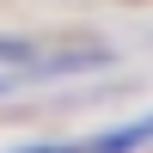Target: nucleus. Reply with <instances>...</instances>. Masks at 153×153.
Here are the masks:
<instances>
[{
  "label": "nucleus",
  "mask_w": 153,
  "mask_h": 153,
  "mask_svg": "<svg viewBox=\"0 0 153 153\" xmlns=\"http://www.w3.org/2000/svg\"><path fill=\"white\" fill-rule=\"evenodd\" d=\"M12 153H86V141H31V147H12Z\"/></svg>",
  "instance_id": "nucleus-3"
},
{
  "label": "nucleus",
  "mask_w": 153,
  "mask_h": 153,
  "mask_svg": "<svg viewBox=\"0 0 153 153\" xmlns=\"http://www.w3.org/2000/svg\"><path fill=\"white\" fill-rule=\"evenodd\" d=\"M147 141H153V110L123 123V129H110V135H98V141H86V153H141Z\"/></svg>",
  "instance_id": "nucleus-1"
},
{
  "label": "nucleus",
  "mask_w": 153,
  "mask_h": 153,
  "mask_svg": "<svg viewBox=\"0 0 153 153\" xmlns=\"http://www.w3.org/2000/svg\"><path fill=\"white\" fill-rule=\"evenodd\" d=\"M37 61V43H19V37H0V68H25Z\"/></svg>",
  "instance_id": "nucleus-2"
}]
</instances>
